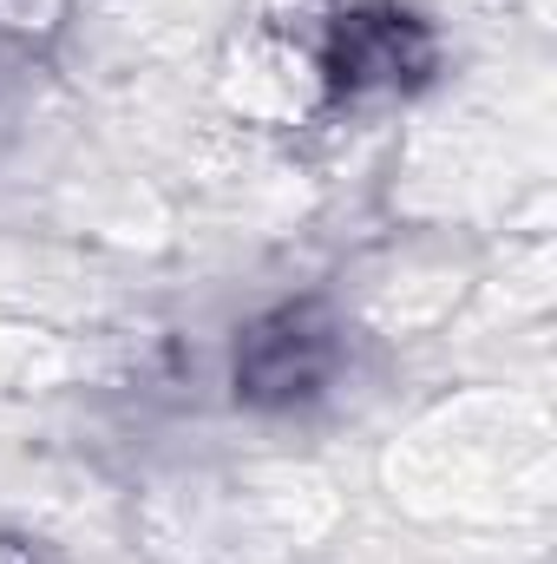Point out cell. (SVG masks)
<instances>
[{
  "instance_id": "cell-1",
  "label": "cell",
  "mask_w": 557,
  "mask_h": 564,
  "mask_svg": "<svg viewBox=\"0 0 557 564\" xmlns=\"http://www.w3.org/2000/svg\"><path fill=\"white\" fill-rule=\"evenodd\" d=\"M328 328L315 308H282L270 322H256L243 335V355H237V388L250 401H295L308 394L321 375H328Z\"/></svg>"
},
{
  "instance_id": "cell-2",
  "label": "cell",
  "mask_w": 557,
  "mask_h": 564,
  "mask_svg": "<svg viewBox=\"0 0 557 564\" xmlns=\"http://www.w3.org/2000/svg\"><path fill=\"white\" fill-rule=\"evenodd\" d=\"M407 20H348L341 26V40H335V73L341 79H387V73H401L407 66Z\"/></svg>"
}]
</instances>
